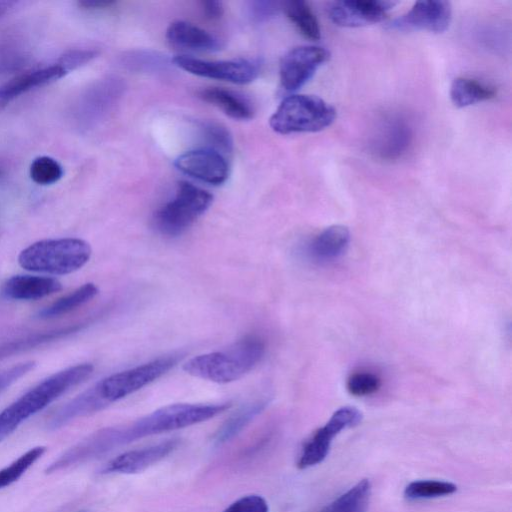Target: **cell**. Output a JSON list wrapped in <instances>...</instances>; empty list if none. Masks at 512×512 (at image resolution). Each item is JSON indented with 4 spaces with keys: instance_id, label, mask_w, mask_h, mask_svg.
Segmentation results:
<instances>
[{
    "instance_id": "ac0fdd59",
    "label": "cell",
    "mask_w": 512,
    "mask_h": 512,
    "mask_svg": "<svg viewBox=\"0 0 512 512\" xmlns=\"http://www.w3.org/2000/svg\"><path fill=\"white\" fill-rule=\"evenodd\" d=\"M166 38L171 45L190 51L212 52L223 47L222 40L217 36L182 20L170 23Z\"/></svg>"
},
{
    "instance_id": "4dcf8cb0",
    "label": "cell",
    "mask_w": 512,
    "mask_h": 512,
    "mask_svg": "<svg viewBox=\"0 0 512 512\" xmlns=\"http://www.w3.org/2000/svg\"><path fill=\"white\" fill-rule=\"evenodd\" d=\"M63 168L54 158L40 156L30 165V177L39 185H50L61 179Z\"/></svg>"
},
{
    "instance_id": "8992f818",
    "label": "cell",
    "mask_w": 512,
    "mask_h": 512,
    "mask_svg": "<svg viewBox=\"0 0 512 512\" xmlns=\"http://www.w3.org/2000/svg\"><path fill=\"white\" fill-rule=\"evenodd\" d=\"M212 202L213 195L208 191L180 181L173 199L155 211L153 225L165 236H179L209 209Z\"/></svg>"
},
{
    "instance_id": "8fae6325",
    "label": "cell",
    "mask_w": 512,
    "mask_h": 512,
    "mask_svg": "<svg viewBox=\"0 0 512 512\" xmlns=\"http://www.w3.org/2000/svg\"><path fill=\"white\" fill-rule=\"evenodd\" d=\"M329 57V51L320 46L302 45L287 51L279 65L283 89L293 92L301 88Z\"/></svg>"
},
{
    "instance_id": "e575fe53",
    "label": "cell",
    "mask_w": 512,
    "mask_h": 512,
    "mask_svg": "<svg viewBox=\"0 0 512 512\" xmlns=\"http://www.w3.org/2000/svg\"><path fill=\"white\" fill-rule=\"evenodd\" d=\"M281 9V3L270 0H255L248 3V16L255 23L273 18Z\"/></svg>"
},
{
    "instance_id": "ba28073f",
    "label": "cell",
    "mask_w": 512,
    "mask_h": 512,
    "mask_svg": "<svg viewBox=\"0 0 512 512\" xmlns=\"http://www.w3.org/2000/svg\"><path fill=\"white\" fill-rule=\"evenodd\" d=\"M125 85L122 79L109 76L87 87L72 105L71 115L80 129L100 124L121 98Z\"/></svg>"
},
{
    "instance_id": "f546056e",
    "label": "cell",
    "mask_w": 512,
    "mask_h": 512,
    "mask_svg": "<svg viewBox=\"0 0 512 512\" xmlns=\"http://www.w3.org/2000/svg\"><path fill=\"white\" fill-rule=\"evenodd\" d=\"M200 135L208 145L206 148L221 154L230 153L233 148V139L230 131L222 124L214 121L199 123Z\"/></svg>"
},
{
    "instance_id": "5b68a950",
    "label": "cell",
    "mask_w": 512,
    "mask_h": 512,
    "mask_svg": "<svg viewBox=\"0 0 512 512\" xmlns=\"http://www.w3.org/2000/svg\"><path fill=\"white\" fill-rule=\"evenodd\" d=\"M336 118L335 108L315 95L293 94L282 100L269 119L279 134L313 133L329 127Z\"/></svg>"
},
{
    "instance_id": "3957f363",
    "label": "cell",
    "mask_w": 512,
    "mask_h": 512,
    "mask_svg": "<svg viewBox=\"0 0 512 512\" xmlns=\"http://www.w3.org/2000/svg\"><path fill=\"white\" fill-rule=\"evenodd\" d=\"M265 353L264 341L248 335L229 347L189 359L183 370L191 376L215 383L236 381L252 371Z\"/></svg>"
},
{
    "instance_id": "6da1fadb",
    "label": "cell",
    "mask_w": 512,
    "mask_h": 512,
    "mask_svg": "<svg viewBox=\"0 0 512 512\" xmlns=\"http://www.w3.org/2000/svg\"><path fill=\"white\" fill-rule=\"evenodd\" d=\"M230 406V403L171 404L128 424L102 428L62 453L46 468V473L52 474L86 463L145 437L205 422Z\"/></svg>"
},
{
    "instance_id": "4fadbf2b",
    "label": "cell",
    "mask_w": 512,
    "mask_h": 512,
    "mask_svg": "<svg viewBox=\"0 0 512 512\" xmlns=\"http://www.w3.org/2000/svg\"><path fill=\"white\" fill-rule=\"evenodd\" d=\"M182 173L211 185H221L229 177V164L223 154L209 149H193L174 161Z\"/></svg>"
},
{
    "instance_id": "52a82bcc",
    "label": "cell",
    "mask_w": 512,
    "mask_h": 512,
    "mask_svg": "<svg viewBox=\"0 0 512 512\" xmlns=\"http://www.w3.org/2000/svg\"><path fill=\"white\" fill-rule=\"evenodd\" d=\"M180 359V354L158 357L141 365L111 374L96 383L93 388L104 407H107L111 403L129 396L159 379L172 369Z\"/></svg>"
},
{
    "instance_id": "1f68e13d",
    "label": "cell",
    "mask_w": 512,
    "mask_h": 512,
    "mask_svg": "<svg viewBox=\"0 0 512 512\" xmlns=\"http://www.w3.org/2000/svg\"><path fill=\"white\" fill-rule=\"evenodd\" d=\"M381 386V379L371 372H355L347 380L350 394L358 397L375 393Z\"/></svg>"
},
{
    "instance_id": "30bf717a",
    "label": "cell",
    "mask_w": 512,
    "mask_h": 512,
    "mask_svg": "<svg viewBox=\"0 0 512 512\" xmlns=\"http://www.w3.org/2000/svg\"><path fill=\"white\" fill-rule=\"evenodd\" d=\"M362 413L355 407L344 406L336 410L328 422L305 442L297 460L299 469L320 464L328 455L333 438L342 430L358 425Z\"/></svg>"
},
{
    "instance_id": "9a60e30c",
    "label": "cell",
    "mask_w": 512,
    "mask_h": 512,
    "mask_svg": "<svg viewBox=\"0 0 512 512\" xmlns=\"http://www.w3.org/2000/svg\"><path fill=\"white\" fill-rule=\"evenodd\" d=\"M179 445L178 439H168L147 447L129 450L107 462L101 472L103 474H134L158 463Z\"/></svg>"
},
{
    "instance_id": "836d02e7",
    "label": "cell",
    "mask_w": 512,
    "mask_h": 512,
    "mask_svg": "<svg viewBox=\"0 0 512 512\" xmlns=\"http://www.w3.org/2000/svg\"><path fill=\"white\" fill-rule=\"evenodd\" d=\"M97 55L95 49H72L61 55L56 63L69 72L90 62Z\"/></svg>"
},
{
    "instance_id": "ab89813d",
    "label": "cell",
    "mask_w": 512,
    "mask_h": 512,
    "mask_svg": "<svg viewBox=\"0 0 512 512\" xmlns=\"http://www.w3.org/2000/svg\"><path fill=\"white\" fill-rule=\"evenodd\" d=\"M17 5L15 1H0V17L5 15L9 10L13 9V7Z\"/></svg>"
},
{
    "instance_id": "d6986e66",
    "label": "cell",
    "mask_w": 512,
    "mask_h": 512,
    "mask_svg": "<svg viewBox=\"0 0 512 512\" xmlns=\"http://www.w3.org/2000/svg\"><path fill=\"white\" fill-rule=\"evenodd\" d=\"M61 289V283L55 278L15 275L4 283L2 293L6 298L13 300H36L59 292Z\"/></svg>"
},
{
    "instance_id": "277c9868",
    "label": "cell",
    "mask_w": 512,
    "mask_h": 512,
    "mask_svg": "<svg viewBox=\"0 0 512 512\" xmlns=\"http://www.w3.org/2000/svg\"><path fill=\"white\" fill-rule=\"evenodd\" d=\"M91 253L90 245L79 238L47 239L22 250L18 262L28 271L64 275L82 268Z\"/></svg>"
},
{
    "instance_id": "e0dca14e",
    "label": "cell",
    "mask_w": 512,
    "mask_h": 512,
    "mask_svg": "<svg viewBox=\"0 0 512 512\" xmlns=\"http://www.w3.org/2000/svg\"><path fill=\"white\" fill-rule=\"evenodd\" d=\"M67 72L57 63L21 73L0 85V110L35 88L57 81Z\"/></svg>"
},
{
    "instance_id": "4316f807",
    "label": "cell",
    "mask_w": 512,
    "mask_h": 512,
    "mask_svg": "<svg viewBox=\"0 0 512 512\" xmlns=\"http://www.w3.org/2000/svg\"><path fill=\"white\" fill-rule=\"evenodd\" d=\"M98 294V287L93 283H86L73 292L57 299L38 313L41 319H51L67 314L86 304Z\"/></svg>"
},
{
    "instance_id": "5bb4252c",
    "label": "cell",
    "mask_w": 512,
    "mask_h": 512,
    "mask_svg": "<svg viewBox=\"0 0 512 512\" xmlns=\"http://www.w3.org/2000/svg\"><path fill=\"white\" fill-rule=\"evenodd\" d=\"M395 4L384 0L335 1L329 4L327 13L335 25L356 28L383 21Z\"/></svg>"
},
{
    "instance_id": "9c48e42d",
    "label": "cell",
    "mask_w": 512,
    "mask_h": 512,
    "mask_svg": "<svg viewBox=\"0 0 512 512\" xmlns=\"http://www.w3.org/2000/svg\"><path fill=\"white\" fill-rule=\"evenodd\" d=\"M171 62L191 74L234 84L250 83L260 72V62L249 58L208 61L178 55L171 59Z\"/></svg>"
},
{
    "instance_id": "8d00e7d4",
    "label": "cell",
    "mask_w": 512,
    "mask_h": 512,
    "mask_svg": "<svg viewBox=\"0 0 512 512\" xmlns=\"http://www.w3.org/2000/svg\"><path fill=\"white\" fill-rule=\"evenodd\" d=\"M35 367L34 361H25L0 371V393L29 373Z\"/></svg>"
},
{
    "instance_id": "44dd1931",
    "label": "cell",
    "mask_w": 512,
    "mask_h": 512,
    "mask_svg": "<svg viewBox=\"0 0 512 512\" xmlns=\"http://www.w3.org/2000/svg\"><path fill=\"white\" fill-rule=\"evenodd\" d=\"M268 403L269 399L259 398L239 408L215 432L213 436L214 445L221 446L231 441L264 411Z\"/></svg>"
},
{
    "instance_id": "74e56055",
    "label": "cell",
    "mask_w": 512,
    "mask_h": 512,
    "mask_svg": "<svg viewBox=\"0 0 512 512\" xmlns=\"http://www.w3.org/2000/svg\"><path fill=\"white\" fill-rule=\"evenodd\" d=\"M200 4L203 14L210 20H217L223 15L224 8L221 1L203 0Z\"/></svg>"
},
{
    "instance_id": "603a6c76",
    "label": "cell",
    "mask_w": 512,
    "mask_h": 512,
    "mask_svg": "<svg viewBox=\"0 0 512 512\" xmlns=\"http://www.w3.org/2000/svg\"><path fill=\"white\" fill-rule=\"evenodd\" d=\"M199 97L219 109L227 116L237 120H248L253 117V108L250 103L230 90L210 87L198 92Z\"/></svg>"
},
{
    "instance_id": "484cf974",
    "label": "cell",
    "mask_w": 512,
    "mask_h": 512,
    "mask_svg": "<svg viewBox=\"0 0 512 512\" xmlns=\"http://www.w3.org/2000/svg\"><path fill=\"white\" fill-rule=\"evenodd\" d=\"M371 491L370 481L362 479L325 506L321 512H367Z\"/></svg>"
},
{
    "instance_id": "cb8c5ba5",
    "label": "cell",
    "mask_w": 512,
    "mask_h": 512,
    "mask_svg": "<svg viewBox=\"0 0 512 512\" xmlns=\"http://www.w3.org/2000/svg\"><path fill=\"white\" fill-rule=\"evenodd\" d=\"M449 94L454 106L464 108L494 98L496 91L492 86L476 79L457 77L451 83Z\"/></svg>"
},
{
    "instance_id": "ffe728a7",
    "label": "cell",
    "mask_w": 512,
    "mask_h": 512,
    "mask_svg": "<svg viewBox=\"0 0 512 512\" xmlns=\"http://www.w3.org/2000/svg\"><path fill=\"white\" fill-rule=\"evenodd\" d=\"M86 323H76L48 331L29 334L0 344V360L38 346L65 338L80 331Z\"/></svg>"
},
{
    "instance_id": "f35d334b",
    "label": "cell",
    "mask_w": 512,
    "mask_h": 512,
    "mask_svg": "<svg viewBox=\"0 0 512 512\" xmlns=\"http://www.w3.org/2000/svg\"><path fill=\"white\" fill-rule=\"evenodd\" d=\"M79 6L84 9L95 10L105 9L116 4L115 0H82L78 2Z\"/></svg>"
},
{
    "instance_id": "83f0119b",
    "label": "cell",
    "mask_w": 512,
    "mask_h": 512,
    "mask_svg": "<svg viewBox=\"0 0 512 512\" xmlns=\"http://www.w3.org/2000/svg\"><path fill=\"white\" fill-rule=\"evenodd\" d=\"M454 483L440 480H417L409 483L404 489L408 500H422L442 497L456 492Z\"/></svg>"
},
{
    "instance_id": "7402d4cb",
    "label": "cell",
    "mask_w": 512,
    "mask_h": 512,
    "mask_svg": "<svg viewBox=\"0 0 512 512\" xmlns=\"http://www.w3.org/2000/svg\"><path fill=\"white\" fill-rule=\"evenodd\" d=\"M350 242V232L343 225H332L320 232L310 244L311 255L321 261L341 256Z\"/></svg>"
},
{
    "instance_id": "7a4b0ae2",
    "label": "cell",
    "mask_w": 512,
    "mask_h": 512,
    "mask_svg": "<svg viewBox=\"0 0 512 512\" xmlns=\"http://www.w3.org/2000/svg\"><path fill=\"white\" fill-rule=\"evenodd\" d=\"M94 370L90 363L70 366L52 374L28 390L0 412V442L24 421L35 415L71 388L89 378Z\"/></svg>"
},
{
    "instance_id": "d4e9b609",
    "label": "cell",
    "mask_w": 512,
    "mask_h": 512,
    "mask_svg": "<svg viewBox=\"0 0 512 512\" xmlns=\"http://www.w3.org/2000/svg\"><path fill=\"white\" fill-rule=\"evenodd\" d=\"M287 18L307 39L317 41L321 37L319 22L312 8L306 1L289 0L281 3Z\"/></svg>"
},
{
    "instance_id": "f1b7e54d",
    "label": "cell",
    "mask_w": 512,
    "mask_h": 512,
    "mask_svg": "<svg viewBox=\"0 0 512 512\" xmlns=\"http://www.w3.org/2000/svg\"><path fill=\"white\" fill-rule=\"evenodd\" d=\"M46 452L45 446H36L15 459L8 466L0 470V489L10 486L20 479L25 472L33 466Z\"/></svg>"
},
{
    "instance_id": "2e32d148",
    "label": "cell",
    "mask_w": 512,
    "mask_h": 512,
    "mask_svg": "<svg viewBox=\"0 0 512 512\" xmlns=\"http://www.w3.org/2000/svg\"><path fill=\"white\" fill-rule=\"evenodd\" d=\"M412 135V129L405 119L388 117L381 123L374 137L373 151L384 160L398 159L408 150Z\"/></svg>"
},
{
    "instance_id": "60d3db41",
    "label": "cell",
    "mask_w": 512,
    "mask_h": 512,
    "mask_svg": "<svg viewBox=\"0 0 512 512\" xmlns=\"http://www.w3.org/2000/svg\"><path fill=\"white\" fill-rule=\"evenodd\" d=\"M77 512H89V511H87V510H81V511H77Z\"/></svg>"
},
{
    "instance_id": "d6a6232c",
    "label": "cell",
    "mask_w": 512,
    "mask_h": 512,
    "mask_svg": "<svg viewBox=\"0 0 512 512\" xmlns=\"http://www.w3.org/2000/svg\"><path fill=\"white\" fill-rule=\"evenodd\" d=\"M164 56L151 52H136L125 56L123 62L138 70H159L168 64V59Z\"/></svg>"
},
{
    "instance_id": "d590c367",
    "label": "cell",
    "mask_w": 512,
    "mask_h": 512,
    "mask_svg": "<svg viewBox=\"0 0 512 512\" xmlns=\"http://www.w3.org/2000/svg\"><path fill=\"white\" fill-rule=\"evenodd\" d=\"M222 512H269V506L262 496L250 494L237 499Z\"/></svg>"
},
{
    "instance_id": "7c38bea8",
    "label": "cell",
    "mask_w": 512,
    "mask_h": 512,
    "mask_svg": "<svg viewBox=\"0 0 512 512\" xmlns=\"http://www.w3.org/2000/svg\"><path fill=\"white\" fill-rule=\"evenodd\" d=\"M452 7L443 0L418 1L412 8L393 20L389 26L400 31L425 30L443 33L451 23Z\"/></svg>"
}]
</instances>
